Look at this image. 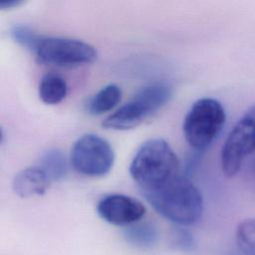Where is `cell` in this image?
<instances>
[{
  "instance_id": "1",
  "label": "cell",
  "mask_w": 255,
  "mask_h": 255,
  "mask_svg": "<svg viewBox=\"0 0 255 255\" xmlns=\"http://www.w3.org/2000/svg\"><path fill=\"white\" fill-rule=\"evenodd\" d=\"M141 193L157 213L178 226L194 224L202 215V195L187 175L179 173L165 183Z\"/></svg>"
},
{
  "instance_id": "2",
  "label": "cell",
  "mask_w": 255,
  "mask_h": 255,
  "mask_svg": "<svg viewBox=\"0 0 255 255\" xmlns=\"http://www.w3.org/2000/svg\"><path fill=\"white\" fill-rule=\"evenodd\" d=\"M129 173L141 191L148 190L178 175L179 160L166 140L150 138L136 150L129 164Z\"/></svg>"
},
{
  "instance_id": "3",
  "label": "cell",
  "mask_w": 255,
  "mask_h": 255,
  "mask_svg": "<svg viewBox=\"0 0 255 255\" xmlns=\"http://www.w3.org/2000/svg\"><path fill=\"white\" fill-rule=\"evenodd\" d=\"M172 90L165 84H151L141 88L133 98L102 123L108 129L128 130L139 126L145 119L165 106Z\"/></svg>"
},
{
  "instance_id": "4",
  "label": "cell",
  "mask_w": 255,
  "mask_h": 255,
  "mask_svg": "<svg viewBox=\"0 0 255 255\" xmlns=\"http://www.w3.org/2000/svg\"><path fill=\"white\" fill-rule=\"evenodd\" d=\"M225 111L215 99L202 98L193 103L183 121V134L194 150L209 146L223 128Z\"/></svg>"
},
{
  "instance_id": "5",
  "label": "cell",
  "mask_w": 255,
  "mask_h": 255,
  "mask_svg": "<svg viewBox=\"0 0 255 255\" xmlns=\"http://www.w3.org/2000/svg\"><path fill=\"white\" fill-rule=\"evenodd\" d=\"M70 160L73 168L81 174L104 176L114 165L115 152L106 138L86 133L74 142Z\"/></svg>"
},
{
  "instance_id": "6",
  "label": "cell",
  "mask_w": 255,
  "mask_h": 255,
  "mask_svg": "<svg viewBox=\"0 0 255 255\" xmlns=\"http://www.w3.org/2000/svg\"><path fill=\"white\" fill-rule=\"evenodd\" d=\"M255 150V105L239 119L221 149V167L226 176L238 173L243 160Z\"/></svg>"
},
{
  "instance_id": "7",
  "label": "cell",
  "mask_w": 255,
  "mask_h": 255,
  "mask_svg": "<svg viewBox=\"0 0 255 255\" xmlns=\"http://www.w3.org/2000/svg\"><path fill=\"white\" fill-rule=\"evenodd\" d=\"M35 53L39 62L58 67L90 64L98 56L97 50L91 44L66 37L44 36Z\"/></svg>"
},
{
  "instance_id": "8",
  "label": "cell",
  "mask_w": 255,
  "mask_h": 255,
  "mask_svg": "<svg viewBox=\"0 0 255 255\" xmlns=\"http://www.w3.org/2000/svg\"><path fill=\"white\" fill-rule=\"evenodd\" d=\"M144 205L137 199L120 193L103 197L98 205L99 216L110 224L128 227L138 222L145 214Z\"/></svg>"
},
{
  "instance_id": "9",
  "label": "cell",
  "mask_w": 255,
  "mask_h": 255,
  "mask_svg": "<svg viewBox=\"0 0 255 255\" xmlns=\"http://www.w3.org/2000/svg\"><path fill=\"white\" fill-rule=\"evenodd\" d=\"M50 179L39 167H26L19 171L13 178V191L22 198L43 195L50 185Z\"/></svg>"
},
{
  "instance_id": "10",
  "label": "cell",
  "mask_w": 255,
  "mask_h": 255,
  "mask_svg": "<svg viewBox=\"0 0 255 255\" xmlns=\"http://www.w3.org/2000/svg\"><path fill=\"white\" fill-rule=\"evenodd\" d=\"M122 99V90L116 84H109L95 94L87 105V111L93 116H100L113 110Z\"/></svg>"
},
{
  "instance_id": "11",
  "label": "cell",
  "mask_w": 255,
  "mask_h": 255,
  "mask_svg": "<svg viewBox=\"0 0 255 255\" xmlns=\"http://www.w3.org/2000/svg\"><path fill=\"white\" fill-rule=\"evenodd\" d=\"M39 97L47 105H57L62 102L68 92V86L63 77L57 74H46L39 84Z\"/></svg>"
},
{
  "instance_id": "12",
  "label": "cell",
  "mask_w": 255,
  "mask_h": 255,
  "mask_svg": "<svg viewBox=\"0 0 255 255\" xmlns=\"http://www.w3.org/2000/svg\"><path fill=\"white\" fill-rule=\"evenodd\" d=\"M124 236L131 245L141 249H147L151 248L157 242L158 232L151 222L138 221L126 227Z\"/></svg>"
},
{
  "instance_id": "13",
  "label": "cell",
  "mask_w": 255,
  "mask_h": 255,
  "mask_svg": "<svg viewBox=\"0 0 255 255\" xmlns=\"http://www.w3.org/2000/svg\"><path fill=\"white\" fill-rule=\"evenodd\" d=\"M39 167L46 173L50 181L64 178L68 171V163L64 153L58 148H50L40 157Z\"/></svg>"
},
{
  "instance_id": "14",
  "label": "cell",
  "mask_w": 255,
  "mask_h": 255,
  "mask_svg": "<svg viewBox=\"0 0 255 255\" xmlns=\"http://www.w3.org/2000/svg\"><path fill=\"white\" fill-rule=\"evenodd\" d=\"M236 242L244 255H255V218L246 219L237 226Z\"/></svg>"
},
{
  "instance_id": "15",
  "label": "cell",
  "mask_w": 255,
  "mask_h": 255,
  "mask_svg": "<svg viewBox=\"0 0 255 255\" xmlns=\"http://www.w3.org/2000/svg\"><path fill=\"white\" fill-rule=\"evenodd\" d=\"M11 38L20 46L36 52L44 36L38 34L31 27L23 24H15L10 28Z\"/></svg>"
},
{
  "instance_id": "16",
  "label": "cell",
  "mask_w": 255,
  "mask_h": 255,
  "mask_svg": "<svg viewBox=\"0 0 255 255\" xmlns=\"http://www.w3.org/2000/svg\"><path fill=\"white\" fill-rule=\"evenodd\" d=\"M171 244L174 248L181 251H192L194 250L195 242L192 237V234L183 226H177L172 231L171 235Z\"/></svg>"
},
{
  "instance_id": "17",
  "label": "cell",
  "mask_w": 255,
  "mask_h": 255,
  "mask_svg": "<svg viewBox=\"0 0 255 255\" xmlns=\"http://www.w3.org/2000/svg\"><path fill=\"white\" fill-rule=\"evenodd\" d=\"M23 4V1L20 0H9V1H2L0 2V8L5 10V9H12L16 8L20 5Z\"/></svg>"
}]
</instances>
